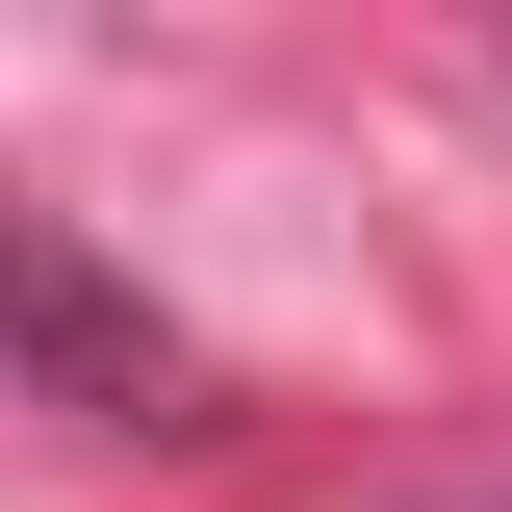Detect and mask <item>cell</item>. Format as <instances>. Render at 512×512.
I'll use <instances>...</instances> for the list:
<instances>
[{"instance_id": "cell-1", "label": "cell", "mask_w": 512, "mask_h": 512, "mask_svg": "<svg viewBox=\"0 0 512 512\" xmlns=\"http://www.w3.org/2000/svg\"><path fill=\"white\" fill-rule=\"evenodd\" d=\"M0 384H26V410H77V436H231V359H205L128 256H77L26 180H0Z\"/></svg>"}, {"instance_id": "cell-2", "label": "cell", "mask_w": 512, "mask_h": 512, "mask_svg": "<svg viewBox=\"0 0 512 512\" xmlns=\"http://www.w3.org/2000/svg\"><path fill=\"white\" fill-rule=\"evenodd\" d=\"M384 512H512V461H487V487H384Z\"/></svg>"}]
</instances>
